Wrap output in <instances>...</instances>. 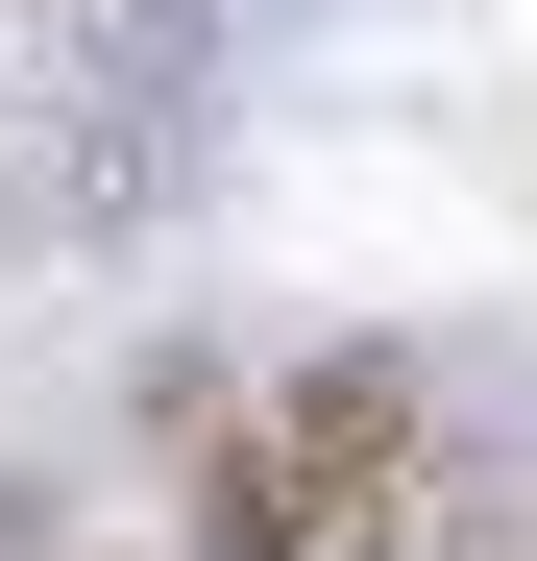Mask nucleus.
I'll return each mask as SVG.
<instances>
[{
    "label": "nucleus",
    "instance_id": "nucleus-1",
    "mask_svg": "<svg viewBox=\"0 0 537 561\" xmlns=\"http://www.w3.org/2000/svg\"><path fill=\"white\" fill-rule=\"evenodd\" d=\"M439 513V391L367 366H294L268 415H196V561H415Z\"/></svg>",
    "mask_w": 537,
    "mask_h": 561
}]
</instances>
